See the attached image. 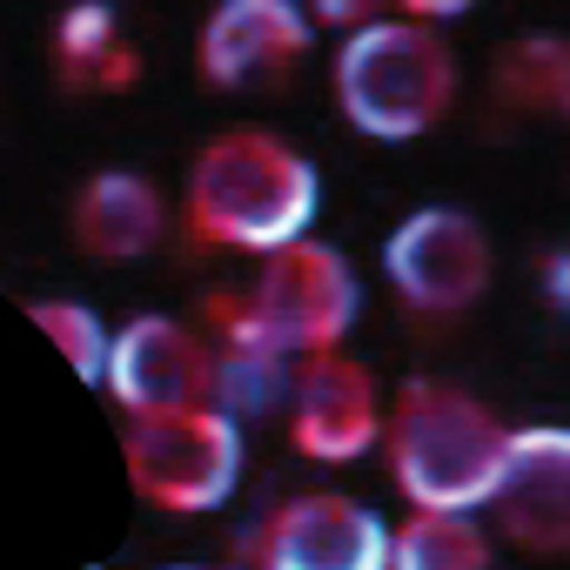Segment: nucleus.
<instances>
[{
  "label": "nucleus",
  "instance_id": "nucleus-1",
  "mask_svg": "<svg viewBox=\"0 0 570 570\" xmlns=\"http://www.w3.org/2000/svg\"><path fill=\"white\" fill-rule=\"evenodd\" d=\"M316 208H323L316 161L268 128H228L188 168V228L208 248L268 255L309 235Z\"/></svg>",
  "mask_w": 570,
  "mask_h": 570
},
{
  "label": "nucleus",
  "instance_id": "nucleus-4",
  "mask_svg": "<svg viewBox=\"0 0 570 570\" xmlns=\"http://www.w3.org/2000/svg\"><path fill=\"white\" fill-rule=\"evenodd\" d=\"M121 463L141 503L175 510V517H208L242 483V423L215 403L141 410L121 430Z\"/></svg>",
  "mask_w": 570,
  "mask_h": 570
},
{
  "label": "nucleus",
  "instance_id": "nucleus-6",
  "mask_svg": "<svg viewBox=\"0 0 570 570\" xmlns=\"http://www.w3.org/2000/svg\"><path fill=\"white\" fill-rule=\"evenodd\" d=\"M383 275L416 316H463V309L483 303L497 255H490V235H483L476 215H463L450 202H430V208H410L390 228Z\"/></svg>",
  "mask_w": 570,
  "mask_h": 570
},
{
  "label": "nucleus",
  "instance_id": "nucleus-5",
  "mask_svg": "<svg viewBox=\"0 0 570 570\" xmlns=\"http://www.w3.org/2000/svg\"><path fill=\"white\" fill-rule=\"evenodd\" d=\"M248 309L255 323L268 330L275 350H289V356H309V350H330L350 336L356 309H363V289H356V268L343 248L330 242H282L262 255V275L248 282Z\"/></svg>",
  "mask_w": 570,
  "mask_h": 570
},
{
  "label": "nucleus",
  "instance_id": "nucleus-10",
  "mask_svg": "<svg viewBox=\"0 0 570 570\" xmlns=\"http://www.w3.org/2000/svg\"><path fill=\"white\" fill-rule=\"evenodd\" d=\"M208 376H215L208 343H202L188 323H175V316H135V323L108 330L101 390H108L128 416L208 403Z\"/></svg>",
  "mask_w": 570,
  "mask_h": 570
},
{
  "label": "nucleus",
  "instance_id": "nucleus-18",
  "mask_svg": "<svg viewBox=\"0 0 570 570\" xmlns=\"http://www.w3.org/2000/svg\"><path fill=\"white\" fill-rule=\"evenodd\" d=\"M396 8H403L410 21H456V14L476 8V0H396Z\"/></svg>",
  "mask_w": 570,
  "mask_h": 570
},
{
  "label": "nucleus",
  "instance_id": "nucleus-14",
  "mask_svg": "<svg viewBox=\"0 0 570 570\" xmlns=\"http://www.w3.org/2000/svg\"><path fill=\"white\" fill-rule=\"evenodd\" d=\"M390 563L403 570H483L490 537L476 510H416L403 530H390Z\"/></svg>",
  "mask_w": 570,
  "mask_h": 570
},
{
  "label": "nucleus",
  "instance_id": "nucleus-15",
  "mask_svg": "<svg viewBox=\"0 0 570 570\" xmlns=\"http://www.w3.org/2000/svg\"><path fill=\"white\" fill-rule=\"evenodd\" d=\"M497 95L530 115H563L570 101V48L563 35H523L497 55Z\"/></svg>",
  "mask_w": 570,
  "mask_h": 570
},
{
  "label": "nucleus",
  "instance_id": "nucleus-13",
  "mask_svg": "<svg viewBox=\"0 0 570 570\" xmlns=\"http://www.w3.org/2000/svg\"><path fill=\"white\" fill-rule=\"evenodd\" d=\"M55 68H61L68 88L108 95V88H128L141 75V55L128 48L108 0H75V8L55 21Z\"/></svg>",
  "mask_w": 570,
  "mask_h": 570
},
{
  "label": "nucleus",
  "instance_id": "nucleus-16",
  "mask_svg": "<svg viewBox=\"0 0 570 570\" xmlns=\"http://www.w3.org/2000/svg\"><path fill=\"white\" fill-rule=\"evenodd\" d=\"M28 316H35V330L68 356V370L81 376V383H95L101 390V356H108V323L88 309V303H68V296H41V303H28Z\"/></svg>",
  "mask_w": 570,
  "mask_h": 570
},
{
  "label": "nucleus",
  "instance_id": "nucleus-19",
  "mask_svg": "<svg viewBox=\"0 0 570 570\" xmlns=\"http://www.w3.org/2000/svg\"><path fill=\"white\" fill-rule=\"evenodd\" d=\"M543 289H550V303L563 309V255H543Z\"/></svg>",
  "mask_w": 570,
  "mask_h": 570
},
{
  "label": "nucleus",
  "instance_id": "nucleus-2",
  "mask_svg": "<svg viewBox=\"0 0 570 570\" xmlns=\"http://www.w3.org/2000/svg\"><path fill=\"white\" fill-rule=\"evenodd\" d=\"M390 476L410 497V510H483L497 463H503V423L490 403H476L456 383L410 376L396 390V410H383Z\"/></svg>",
  "mask_w": 570,
  "mask_h": 570
},
{
  "label": "nucleus",
  "instance_id": "nucleus-17",
  "mask_svg": "<svg viewBox=\"0 0 570 570\" xmlns=\"http://www.w3.org/2000/svg\"><path fill=\"white\" fill-rule=\"evenodd\" d=\"M309 21H323V28H363V21H376L383 14V0H309V8H303Z\"/></svg>",
  "mask_w": 570,
  "mask_h": 570
},
{
  "label": "nucleus",
  "instance_id": "nucleus-11",
  "mask_svg": "<svg viewBox=\"0 0 570 570\" xmlns=\"http://www.w3.org/2000/svg\"><path fill=\"white\" fill-rule=\"evenodd\" d=\"M316 41V21L296 8V0H215V14L202 21L195 61L202 81L222 95L242 88H268L275 75H289Z\"/></svg>",
  "mask_w": 570,
  "mask_h": 570
},
{
  "label": "nucleus",
  "instance_id": "nucleus-9",
  "mask_svg": "<svg viewBox=\"0 0 570 570\" xmlns=\"http://www.w3.org/2000/svg\"><path fill=\"white\" fill-rule=\"evenodd\" d=\"M483 510H497L510 543L557 557L570 543V430L563 423L503 430V463Z\"/></svg>",
  "mask_w": 570,
  "mask_h": 570
},
{
  "label": "nucleus",
  "instance_id": "nucleus-3",
  "mask_svg": "<svg viewBox=\"0 0 570 570\" xmlns=\"http://www.w3.org/2000/svg\"><path fill=\"white\" fill-rule=\"evenodd\" d=\"M336 108L370 141H416L456 108V55L430 21H363L336 48Z\"/></svg>",
  "mask_w": 570,
  "mask_h": 570
},
{
  "label": "nucleus",
  "instance_id": "nucleus-12",
  "mask_svg": "<svg viewBox=\"0 0 570 570\" xmlns=\"http://www.w3.org/2000/svg\"><path fill=\"white\" fill-rule=\"evenodd\" d=\"M161 228H168V202L135 168H101L75 195V242L95 262H135L161 242Z\"/></svg>",
  "mask_w": 570,
  "mask_h": 570
},
{
  "label": "nucleus",
  "instance_id": "nucleus-8",
  "mask_svg": "<svg viewBox=\"0 0 570 570\" xmlns=\"http://www.w3.org/2000/svg\"><path fill=\"white\" fill-rule=\"evenodd\" d=\"M282 403H289V436L309 463H356L383 436V390L356 356H343V343L296 356Z\"/></svg>",
  "mask_w": 570,
  "mask_h": 570
},
{
  "label": "nucleus",
  "instance_id": "nucleus-7",
  "mask_svg": "<svg viewBox=\"0 0 570 570\" xmlns=\"http://www.w3.org/2000/svg\"><path fill=\"white\" fill-rule=\"evenodd\" d=\"M262 570H390V523L336 490L289 497L242 543Z\"/></svg>",
  "mask_w": 570,
  "mask_h": 570
}]
</instances>
